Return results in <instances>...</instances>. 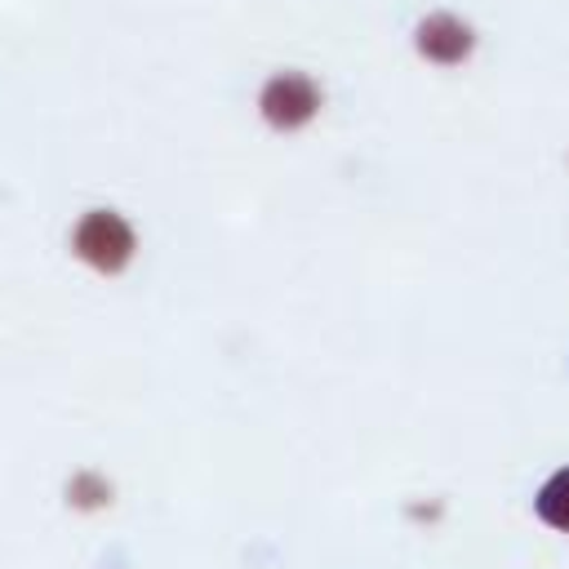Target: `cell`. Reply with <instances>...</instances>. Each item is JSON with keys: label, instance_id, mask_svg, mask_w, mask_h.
<instances>
[{"label": "cell", "instance_id": "cell-1", "mask_svg": "<svg viewBox=\"0 0 569 569\" xmlns=\"http://www.w3.org/2000/svg\"><path fill=\"white\" fill-rule=\"evenodd\" d=\"M133 227L120 218V213H111V209H93V213H84L80 222H76V231H71V249H76V258L80 262H89L93 271H102V276H116V271H124L129 267V258H133Z\"/></svg>", "mask_w": 569, "mask_h": 569}, {"label": "cell", "instance_id": "cell-2", "mask_svg": "<svg viewBox=\"0 0 569 569\" xmlns=\"http://www.w3.org/2000/svg\"><path fill=\"white\" fill-rule=\"evenodd\" d=\"M258 111H262V120L271 129L293 133V129H302V124L316 120V111H320V84L311 76H302V71H280V76H271L262 84Z\"/></svg>", "mask_w": 569, "mask_h": 569}, {"label": "cell", "instance_id": "cell-3", "mask_svg": "<svg viewBox=\"0 0 569 569\" xmlns=\"http://www.w3.org/2000/svg\"><path fill=\"white\" fill-rule=\"evenodd\" d=\"M413 44L427 62L436 67H458L467 62V53L476 49V31L458 18V13H427L413 31Z\"/></svg>", "mask_w": 569, "mask_h": 569}, {"label": "cell", "instance_id": "cell-4", "mask_svg": "<svg viewBox=\"0 0 569 569\" xmlns=\"http://www.w3.org/2000/svg\"><path fill=\"white\" fill-rule=\"evenodd\" d=\"M533 507H538V520H542V525H551V529H565V533H569V467H565V471H556V476L538 489Z\"/></svg>", "mask_w": 569, "mask_h": 569}]
</instances>
